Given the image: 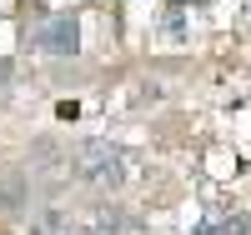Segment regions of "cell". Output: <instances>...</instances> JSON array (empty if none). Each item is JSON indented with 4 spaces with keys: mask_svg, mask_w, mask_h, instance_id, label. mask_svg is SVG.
<instances>
[{
    "mask_svg": "<svg viewBox=\"0 0 251 235\" xmlns=\"http://www.w3.org/2000/svg\"><path fill=\"white\" fill-rule=\"evenodd\" d=\"M66 155H71V150H60V140H55V135H35V140H30V150H25V170H30V180H35V175H50V170H66Z\"/></svg>",
    "mask_w": 251,
    "mask_h": 235,
    "instance_id": "obj_4",
    "label": "cell"
},
{
    "mask_svg": "<svg viewBox=\"0 0 251 235\" xmlns=\"http://www.w3.org/2000/svg\"><path fill=\"white\" fill-rule=\"evenodd\" d=\"M25 235H66V210L60 205H35L25 215Z\"/></svg>",
    "mask_w": 251,
    "mask_h": 235,
    "instance_id": "obj_5",
    "label": "cell"
},
{
    "mask_svg": "<svg viewBox=\"0 0 251 235\" xmlns=\"http://www.w3.org/2000/svg\"><path fill=\"white\" fill-rule=\"evenodd\" d=\"M35 210V185L25 165H0V220H25Z\"/></svg>",
    "mask_w": 251,
    "mask_h": 235,
    "instance_id": "obj_3",
    "label": "cell"
},
{
    "mask_svg": "<svg viewBox=\"0 0 251 235\" xmlns=\"http://www.w3.org/2000/svg\"><path fill=\"white\" fill-rule=\"evenodd\" d=\"M30 45L46 50V55H55V60L80 55V15H75V10H55V15H46V20L35 25Z\"/></svg>",
    "mask_w": 251,
    "mask_h": 235,
    "instance_id": "obj_2",
    "label": "cell"
},
{
    "mask_svg": "<svg viewBox=\"0 0 251 235\" xmlns=\"http://www.w3.org/2000/svg\"><path fill=\"white\" fill-rule=\"evenodd\" d=\"M10 75H15V60L0 55V90H10Z\"/></svg>",
    "mask_w": 251,
    "mask_h": 235,
    "instance_id": "obj_8",
    "label": "cell"
},
{
    "mask_svg": "<svg viewBox=\"0 0 251 235\" xmlns=\"http://www.w3.org/2000/svg\"><path fill=\"white\" fill-rule=\"evenodd\" d=\"M96 230H111V235H121V230H136V220L126 215V210H116V205H100V210H96Z\"/></svg>",
    "mask_w": 251,
    "mask_h": 235,
    "instance_id": "obj_6",
    "label": "cell"
},
{
    "mask_svg": "<svg viewBox=\"0 0 251 235\" xmlns=\"http://www.w3.org/2000/svg\"><path fill=\"white\" fill-rule=\"evenodd\" d=\"M66 170L80 180V185H91V190H121L126 185V160L111 140H80L75 150L66 155Z\"/></svg>",
    "mask_w": 251,
    "mask_h": 235,
    "instance_id": "obj_1",
    "label": "cell"
},
{
    "mask_svg": "<svg viewBox=\"0 0 251 235\" xmlns=\"http://www.w3.org/2000/svg\"><path fill=\"white\" fill-rule=\"evenodd\" d=\"M196 235H251V220L246 215H226V220H206Z\"/></svg>",
    "mask_w": 251,
    "mask_h": 235,
    "instance_id": "obj_7",
    "label": "cell"
}]
</instances>
